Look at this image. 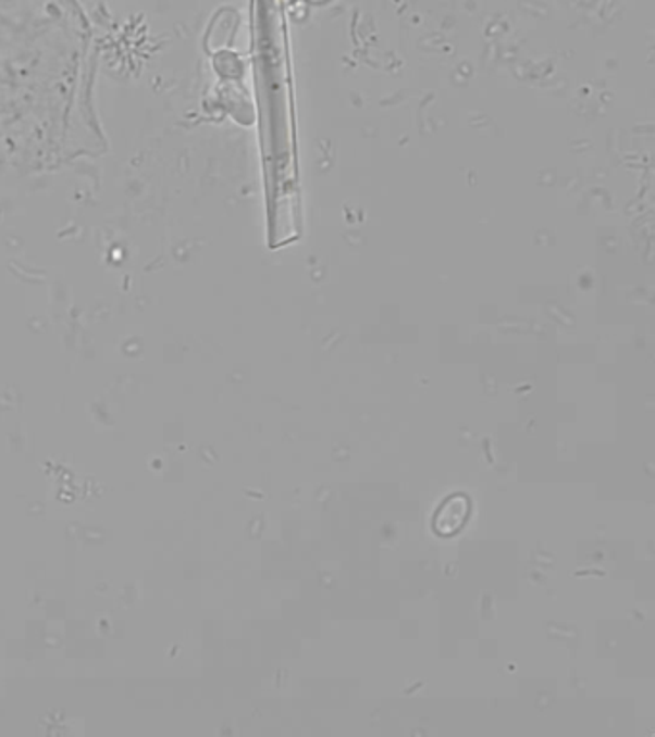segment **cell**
I'll list each match as a JSON object with an SVG mask.
<instances>
[{"mask_svg": "<svg viewBox=\"0 0 655 737\" xmlns=\"http://www.w3.org/2000/svg\"><path fill=\"white\" fill-rule=\"evenodd\" d=\"M255 47L270 246L281 248L300 237L302 215L287 34L277 0H258Z\"/></svg>", "mask_w": 655, "mask_h": 737, "instance_id": "cell-1", "label": "cell"}, {"mask_svg": "<svg viewBox=\"0 0 655 737\" xmlns=\"http://www.w3.org/2000/svg\"><path fill=\"white\" fill-rule=\"evenodd\" d=\"M469 515V501L464 496H454L438 509L434 519V528L438 534H452L459 530Z\"/></svg>", "mask_w": 655, "mask_h": 737, "instance_id": "cell-2", "label": "cell"}]
</instances>
